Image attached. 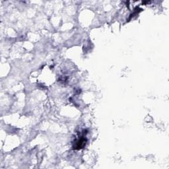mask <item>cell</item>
<instances>
[{"label": "cell", "instance_id": "6da1fadb", "mask_svg": "<svg viewBox=\"0 0 169 169\" xmlns=\"http://www.w3.org/2000/svg\"><path fill=\"white\" fill-rule=\"evenodd\" d=\"M86 141H87V140H86V139L84 137H81L76 141L75 145L73 146V149L77 150L82 149L85 145Z\"/></svg>", "mask_w": 169, "mask_h": 169}]
</instances>
